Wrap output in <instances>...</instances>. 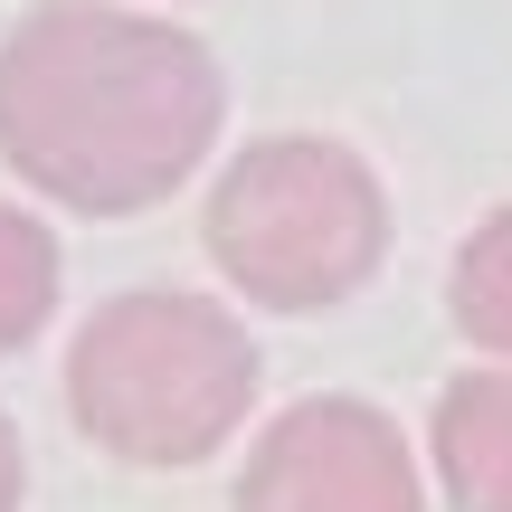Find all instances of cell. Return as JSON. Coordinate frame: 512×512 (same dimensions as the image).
Wrapping results in <instances>:
<instances>
[{
  "instance_id": "6da1fadb",
  "label": "cell",
  "mask_w": 512,
  "mask_h": 512,
  "mask_svg": "<svg viewBox=\"0 0 512 512\" xmlns=\"http://www.w3.org/2000/svg\"><path fill=\"white\" fill-rule=\"evenodd\" d=\"M219 57L105 0H38L0 38V162L76 219L171 200L219 143Z\"/></svg>"
},
{
  "instance_id": "7a4b0ae2",
  "label": "cell",
  "mask_w": 512,
  "mask_h": 512,
  "mask_svg": "<svg viewBox=\"0 0 512 512\" xmlns=\"http://www.w3.org/2000/svg\"><path fill=\"white\" fill-rule=\"evenodd\" d=\"M67 408L124 465H200L256 408V342L209 294H114L67 351Z\"/></svg>"
},
{
  "instance_id": "3957f363",
  "label": "cell",
  "mask_w": 512,
  "mask_h": 512,
  "mask_svg": "<svg viewBox=\"0 0 512 512\" xmlns=\"http://www.w3.org/2000/svg\"><path fill=\"white\" fill-rule=\"evenodd\" d=\"M200 238L247 304L323 313L380 275L389 200H380L361 152L323 143V133H275V143H247L209 181Z\"/></svg>"
},
{
  "instance_id": "277c9868",
  "label": "cell",
  "mask_w": 512,
  "mask_h": 512,
  "mask_svg": "<svg viewBox=\"0 0 512 512\" xmlns=\"http://www.w3.org/2000/svg\"><path fill=\"white\" fill-rule=\"evenodd\" d=\"M238 512H427L408 437L361 399H304L256 437Z\"/></svg>"
},
{
  "instance_id": "5b68a950",
  "label": "cell",
  "mask_w": 512,
  "mask_h": 512,
  "mask_svg": "<svg viewBox=\"0 0 512 512\" xmlns=\"http://www.w3.org/2000/svg\"><path fill=\"white\" fill-rule=\"evenodd\" d=\"M437 475L456 512H512V370H465L437 399Z\"/></svg>"
},
{
  "instance_id": "8992f818",
  "label": "cell",
  "mask_w": 512,
  "mask_h": 512,
  "mask_svg": "<svg viewBox=\"0 0 512 512\" xmlns=\"http://www.w3.org/2000/svg\"><path fill=\"white\" fill-rule=\"evenodd\" d=\"M446 304H456V332H465V342H484V351H503V361H512V209H494V219L456 247Z\"/></svg>"
},
{
  "instance_id": "52a82bcc",
  "label": "cell",
  "mask_w": 512,
  "mask_h": 512,
  "mask_svg": "<svg viewBox=\"0 0 512 512\" xmlns=\"http://www.w3.org/2000/svg\"><path fill=\"white\" fill-rule=\"evenodd\" d=\"M57 313V238L29 209L0 200V351H19L29 332H48Z\"/></svg>"
},
{
  "instance_id": "ba28073f",
  "label": "cell",
  "mask_w": 512,
  "mask_h": 512,
  "mask_svg": "<svg viewBox=\"0 0 512 512\" xmlns=\"http://www.w3.org/2000/svg\"><path fill=\"white\" fill-rule=\"evenodd\" d=\"M19 484H29V465H19V437L0 418V512H19Z\"/></svg>"
}]
</instances>
